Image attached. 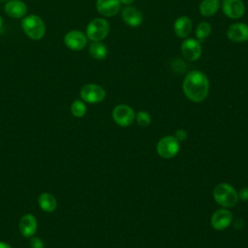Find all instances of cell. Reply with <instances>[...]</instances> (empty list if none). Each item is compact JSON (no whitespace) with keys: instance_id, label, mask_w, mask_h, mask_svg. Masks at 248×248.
Here are the masks:
<instances>
[{"instance_id":"cell-1","label":"cell","mask_w":248,"mask_h":248,"mask_svg":"<svg viewBox=\"0 0 248 248\" xmlns=\"http://www.w3.org/2000/svg\"><path fill=\"white\" fill-rule=\"evenodd\" d=\"M185 96L192 102H202L208 95L209 80L207 76L200 70H192L185 76L182 83Z\"/></svg>"},{"instance_id":"cell-2","label":"cell","mask_w":248,"mask_h":248,"mask_svg":"<svg viewBox=\"0 0 248 248\" xmlns=\"http://www.w3.org/2000/svg\"><path fill=\"white\" fill-rule=\"evenodd\" d=\"M21 28L24 34L33 41H39L46 35V24L37 15L25 16L21 20Z\"/></svg>"},{"instance_id":"cell-3","label":"cell","mask_w":248,"mask_h":248,"mask_svg":"<svg viewBox=\"0 0 248 248\" xmlns=\"http://www.w3.org/2000/svg\"><path fill=\"white\" fill-rule=\"evenodd\" d=\"M110 26L106 17H95L86 26L85 35L91 42H101L109 33Z\"/></svg>"},{"instance_id":"cell-4","label":"cell","mask_w":248,"mask_h":248,"mask_svg":"<svg viewBox=\"0 0 248 248\" xmlns=\"http://www.w3.org/2000/svg\"><path fill=\"white\" fill-rule=\"evenodd\" d=\"M213 196L215 201L224 207L234 206L238 200V194L236 191L227 183L218 184L213 191Z\"/></svg>"},{"instance_id":"cell-5","label":"cell","mask_w":248,"mask_h":248,"mask_svg":"<svg viewBox=\"0 0 248 248\" xmlns=\"http://www.w3.org/2000/svg\"><path fill=\"white\" fill-rule=\"evenodd\" d=\"M180 52L187 61H197L201 58L202 53V44L196 38L183 39L180 45Z\"/></svg>"},{"instance_id":"cell-6","label":"cell","mask_w":248,"mask_h":248,"mask_svg":"<svg viewBox=\"0 0 248 248\" xmlns=\"http://www.w3.org/2000/svg\"><path fill=\"white\" fill-rule=\"evenodd\" d=\"M82 101L88 104H97L102 102L106 97L105 89L96 83H86L80 89Z\"/></svg>"},{"instance_id":"cell-7","label":"cell","mask_w":248,"mask_h":248,"mask_svg":"<svg viewBox=\"0 0 248 248\" xmlns=\"http://www.w3.org/2000/svg\"><path fill=\"white\" fill-rule=\"evenodd\" d=\"M87 41L88 39L85 33L76 29L68 31L63 39L66 47L74 51L82 50L87 46Z\"/></svg>"},{"instance_id":"cell-8","label":"cell","mask_w":248,"mask_h":248,"mask_svg":"<svg viewBox=\"0 0 248 248\" xmlns=\"http://www.w3.org/2000/svg\"><path fill=\"white\" fill-rule=\"evenodd\" d=\"M221 10L223 14L231 19L241 18L245 12V4L242 0H222Z\"/></svg>"},{"instance_id":"cell-9","label":"cell","mask_w":248,"mask_h":248,"mask_svg":"<svg viewBox=\"0 0 248 248\" xmlns=\"http://www.w3.org/2000/svg\"><path fill=\"white\" fill-rule=\"evenodd\" d=\"M178 151L179 142L174 137H165L157 143V152L162 158L170 159L174 157L178 153Z\"/></svg>"},{"instance_id":"cell-10","label":"cell","mask_w":248,"mask_h":248,"mask_svg":"<svg viewBox=\"0 0 248 248\" xmlns=\"http://www.w3.org/2000/svg\"><path fill=\"white\" fill-rule=\"evenodd\" d=\"M112 117L118 125L126 127L133 123L136 113L134 109L127 105H117L112 110Z\"/></svg>"},{"instance_id":"cell-11","label":"cell","mask_w":248,"mask_h":248,"mask_svg":"<svg viewBox=\"0 0 248 248\" xmlns=\"http://www.w3.org/2000/svg\"><path fill=\"white\" fill-rule=\"evenodd\" d=\"M226 35L233 43L248 42V24L244 22L232 23L228 27Z\"/></svg>"},{"instance_id":"cell-12","label":"cell","mask_w":248,"mask_h":248,"mask_svg":"<svg viewBox=\"0 0 248 248\" xmlns=\"http://www.w3.org/2000/svg\"><path fill=\"white\" fill-rule=\"evenodd\" d=\"M121 17L126 25L133 28L140 26L143 22L142 13L132 5L121 9Z\"/></svg>"},{"instance_id":"cell-13","label":"cell","mask_w":248,"mask_h":248,"mask_svg":"<svg viewBox=\"0 0 248 248\" xmlns=\"http://www.w3.org/2000/svg\"><path fill=\"white\" fill-rule=\"evenodd\" d=\"M96 10L103 17L116 16L121 10L119 0H96Z\"/></svg>"},{"instance_id":"cell-14","label":"cell","mask_w":248,"mask_h":248,"mask_svg":"<svg viewBox=\"0 0 248 248\" xmlns=\"http://www.w3.org/2000/svg\"><path fill=\"white\" fill-rule=\"evenodd\" d=\"M4 11L12 18H23L27 14V6L21 0H9L4 6Z\"/></svg>"},{"instance_id":"cell-15","label":"cell","mask_w":248,"mask_h":248,"mask_svg":"<svg viewBox=\"0 0 248 248\" xmlns=\"http://www.w3.org/2000/svg\"><path fill=\"white\" fill-rule=\"evenodd\" d=\"M193 28L192 19L187 16H178L173 23V32L176 37L180 39H186L190 36Z\"/></svg>"},{"instance_id":"cell-16","label":"cell","mask_w":248,"mask_h":248,"mask_svg":"<svg viewBox=\"0 0 248 248\" xmlns=\"http://www.w3.org/2000/svg\"><path fill=\"white\" fill-rule=\"evenodd\" d=\"M232 215L227 209L216 210L211 217V225L215 230H225L232 222Z\"/></svg>"},{"instance_id":"cell-17","label":"cell","mask_w":248,"mask_h":248,"mask_svg":"<svg viewBox=\"0 0 248 248\" xmlns=\"http://www.w3.org/2000/svg\"><path fill=\"white\" fill-rule=\"evenodd\" d=\"M38 228L37 219L32 214H25L21 217L19 221V231L20 233L25 237H31L33 236Z\"/></svg>"},{"instance_id":"cell-18","label":"cell","mask_w":248,"mask_h":248,"mask_svg":"<svg viewBox=\"0 0 248 248\" xmlns=\"http://www.w3.org/2000/svg\"><path fill=\"white\" fill-rule=\"evenodd\" d=\"M220 7V0H202L199 5V12L202 16L210 17L217 14Z\"/></svg>"},{"instance_id":"cell-19","label":"cell","mask_w":248,"mask_h":248,"mask_svg":"<svg viewBox=\"0 0 248 248\" xmlns=\"http://www.w3.org/2000/svg\"><path fill=\"white\" fill-rule=\"evenodd\" d=\"M38 203L42 210L45 212H52L56 209L57 202L53 195L49 193H43L38 197Z\"/></svg>"},{"instance_id":"cell-20","label":"cell","mask_w":248,"mask_h":248,"mask_svg":"<svg viewBox=\"0 0 248 248\" xmlns=\"http://www.w3.org/2000/svg\"><path fill=\"white\" fill-rule=\"evenodd\" d=\"M88 52L96 60H104L108 56V48L102 41L91 42L88 47Z\"/></svg>"},{"instance_id":"cell-21","label":"cell","mask_w":248,"mask_h":248,"mask_svg":"<svg viewBox=\"0 0 248 248\" xmlns=\"http://www.w3.org/2000/svg\"><path fill=\"white\" fill-rule=\"evenodd\" d=\"M211 32H212L211 24L208 21H201L195 29V36H196V39L202 44L210 36Z\"/></svg>"},{"instance_id":"cell-22","label":"cell","mask_w":248,"mask_h":248,"mask_svg":"<svg viewBox=\"0 0 248 248\" xmlns=\"http://www.w3.org/2000/svg\"><path fill=\"white\" fill-rule=\"evenodd\" d=\"M71 112L76 117H82L86 113V106L81 100H75L71 105Z\"/></svg>"},{"instance_id":"cell-23","label":"cell","mask_w":248,"mask_h":248,"mask_svg":"<svg viewBox=\"0 0 248 248\" xmlns=\"http://www.w3.org/2000/svg\"><path fill=\"white\" fill-rule=\"evenodd\" d=\"M136 119H137V122L139 123L140 126L141 127H145V126H148L151 122V118H150V115L148 112L146 111H139L137 114H136Z\"/></svg>"},{"instance_id":"cell-24","label":"cell","mask_w":248,"mask_h":248,"mask_svg":"<svg viewBox=\"0 0 248 248\" xmlns=\"http://www.w3.org/2000/svg\"><path fill=\"white\" fill-rule=\"evenodd\" d=\"M30 247L31 248H45L43 240L38 236H31L30 237Z\"/></svg>"},{"instance_id":"cell-25","label":"cell","mask_w":248,"mask_h":248,"mask_svg":"<svg viewBox=\"0 0 248 248\" xmlns=\"http://www.w3.org/2000/svg\"><path fill=\"white\" fill-rule=\"evenodd\" d=\"M174 138H175L177 140H186V138H187V133L185 132V130L179 129V130L176 131Z\"/></svg>"},{"instance_id":"cell-26","label":"cell","mask_w":248,"mask_h":248,"mask_svg":"<svg viewBox=\"0 0 248 248\" xmlns=\"http://www.w3.org/2000/svg\"><path fill=\"white\" fill-rule=\"evenodd\" d=\"M238 198H240L242 201H248V188L241 189L238 194Z\"/></svg>"},{"instance_id":"cell-27","label":"cell","mask_w":248,"mask_h":248,"mask_svg":"<svg viewBox=\"0 0 248 248\" xmlns=\"http://www.w3.org/2000/svg\"><path fill=\"white\" fill-rule=\"evenodd\" d=\"M119 1L121 5H124V6H131L135 2V0H119Z\"/></svg>"},{"instance_id":"cell-28","label":"cell","mask_w":248,"mask_h":248,"mask_svg":"<svg viewBox=\"0 0 248 248\" xmlns=\"http://www.w3.org/2000/svg\"><path fill=\"white\" fill-rule=\"evenodd\" d=\"M0 248H12L8 243L0 241Z\"/></svg>"},{"instance_id":"cell-29","label":"cell","mask_w":248,"mask_h":248,"mask_svg":"<svg viewBox=\"0 0 248 248\" xmlns=\"http://www.w3.org/2000/svg\"><path fill=\"white\" fill-rule=\"evenodd\" d=\"M2 26H3V19H2V17L0 16V30H1Z\"/></svg>"},{"instance_id":"cell-30","label":"cell","mask_w":248,"mask_h":248,"mask_svg":"<svg viewBox=\"0 0 248 248\" xmlns=\"http://www.w3.org/2000/svg\"><path fill=\"white\" fill-rule=\"evenodd\" d=\"M2 1H6V2H7V1H9V0H2Z\"/></svg>"}]
</instances>
